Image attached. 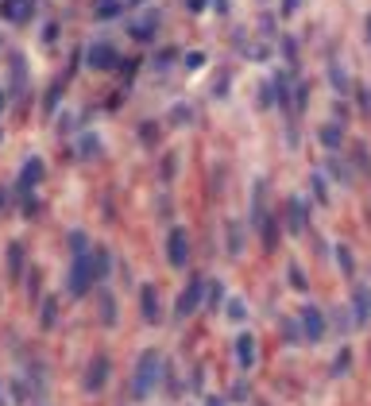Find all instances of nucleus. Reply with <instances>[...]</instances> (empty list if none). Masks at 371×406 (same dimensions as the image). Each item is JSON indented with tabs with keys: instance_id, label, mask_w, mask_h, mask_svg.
<instances>
[{
	"instance_id": "1",
	"label": "nucleus",
	"mask_w": 371,
	"mask_h": 406,
	"mask_svg": "<svg viewBox=\"0 0 371 406\" xmlns=\"http://www.w3.org/2000/svg\"><path fill=\"white\" fill-rule=\"evenodd\" d=\"M159 379H163V352L159 348H143L139 360H136V371H131V399H147V395H155Z\"/></svg>"
},
{
	"instance_id": "2",
	"label": "nucleus",
	"mask_w": 371,
	"mask_h": 406,
	"mask_svg": "<svg viewBox=\"0 0 371 406\" xmlns=\"http://www.w3.org/2000/svg\"><path fill=\"white\" fill-rule=\"evenodd\" d=\"M89 290H97V275H93V260H89V252L70 255V275H66V294H70V298H86Z\"/></svg>"
},
{
	"instance_id": "3",
	"label": "nucleus",
	"mask_w": 371,
	"mask_h": 406,
	"mask_svg": "<svg viewBox=\"0 0 371 406\" xmlns=\"http://www.w3.org/2000/svg\"><path fill=\"white\" fill-rule=\"evenodd\" d=\"M109 376H112V360H109L105 352H97L93 360L86 364V376H81V387H86V395H101L105 383H109Z\"/></svg>"
},
{
	"instance_id": "4",
	"label": "nucleus",
	"mask_w": 371,
	"mask_h": 406,
	"mask_svg": "<svg viewBox=\"0 0 371 406\" xmlns=\"http://www.w3.org/2000/svg\"><path fill=\"white\" fill-rule=\"evenodd\" d=\"M205 286H209V283H205L201 275H189L186 290H182V294H178V302H175V318H178V321H186L189 313H194L197 306H201V298H205Z\"/></svg>"
},
{
	"instance_id": "5",
	"label": "nucleus",
	"mask_w": 371,
	"mask_h": 406,
	"mask_svg": "<svg viewBox=\"0 0 371 406\" xmlns=\"http://www.w3.org/2000/svg\"><path fill=\"white\" fill-rule=\"evenodd\" d=\"M86 66L93 74H109L120 66V51L112 43H93V47H86Z\"/></svg>"
},
{
	"instance_id": "6",
	"label": "nucleus",
	"mask_w": 371,
	"mask_h": 406,
	"mask_svg": "<svg viewBox=\"0 0 371 406\" xmlns=\"http://www.w3.org/2000/svg\"><path fill=\"white\" fill-rule=\"evenodd\" d=\"M167 263L175 271H186V263H189V232L178 225L167 232Z\"/></svg>"
},
{
	"instance_id": "7",
	"label": "nucleus",
	"mask_w": 371,
	"mask_h": 406,
	"mask_svg": "<svg viewBox=\"0 0 371 406\" xmlns=\"http://www.w3.org/2000/svg\"><path fill=\"white\" fill-rule=\"evenodd\" d=\"M306 228H310V205L302 202L298 194H290L286 197V232H290V236H302Z\"/></svg>"
},
{
	"instance_id": "8",
	"label": "nucleus",
	"mask_w": 371,
	"mask_h": 406,
	"mask_svg": "<svg viewBox=\"0 0 371 406\" xmlns=\"http://www.w3.org/2000/svg\"><path fill=\"white\" fill-rule=\"evenodd\" d=\"M47 178V167H43V159L39 155H31V159H23V167H20V178H16V194H31V190L39 186V182Z\"/></svg>"
},
{
	"instance_id": "9",
	"label": "nucleus",
	"mask_w": 371,
	"mask_h": 406,
	"mask_svg": "<svg viewBox=\"0 0 371 406\" xmlns=\"http://www.w3.org/2000/svg\"><path fill=\"white\" fill-rule=\"evenodd\" d=\"M139 318H143V325H159V321H163L159 290H155V283H139Z\"/></svg>"
},
{
	"instance_id": "10",
	"label": "nucleus",
	"mask_w": 371,
	"mask_h": 406,
	"mask_svg": "<svg viewBox=\"0 0 371 406\" xmlns=\"http://www.w3.org/2000/svg\"><path fill=\"white\" fill-rule=\"evenodd\" d=\"M302 337H306V341H313L317 344L321 337H325V329H329V321H325V313L317 310V306H302Z\"/></svg>"
},
{
	"instance_id": "11",
	"label": "nucleus",
	"mask_w": 371,
	"mask_h": 406,
	"mask_svg": "<svg viewBox=\"0 0 371 406\" xmlns=\"http://www.w3.org/2000/svg\"><path fill=\"white\" fill-rule=\"evenodd\" d=\"M155 31H159V12H147L143 20H128V35L136 43H155Z\"/></svg>"
},
{
	"instance_id": "12",
	"label": "nucleus",
	"mask_w": 371,
	"mask_h": 406,
	"mask_svg": "<svg viewBox=\"0 0 371 406\" xmlns=\"http://www.w3.org/2000/svg\"><path fill=\"white\" fill-rule=\"evenodd\" d=\"M271 86H275V105H278V112L294 116V93H290V74H286V70H278L275 78H271Z\"/></svg>"
},
{
	"instance_id": "13",
	"label": "nucleus",
	"mask_w": 371,
	"mask_h": 406,
	"mask_svg": "<svg viewBox=\"0 0 371 406\" xmlns=\"http://www.w3.org/2000/svg\"><path fill=\"white\" fill-rule=\"evenodd\" d=\"M4 263H8V283H20V279H23V263H28V252H23L20 240H12V244H8Z\"/></svg>"
},
{
	"instance_id": "14",
	"label": "nucleus",
	"mask_w": 371,
	"mask_h": 406,
	"mask_svg": "<svg viewBox=\"0 0 371 406\" xmlns=\"http://www.w3.org/2000/svg\"><path fill=\"white\" fill-rule=\"evenodd\" d=\"M255 360H259V344H255V337L240 333V337H236V364H240L244 371H252Z\"/></svg>"
},
{
	"instance_id": "15",
	"label": "nucleus",
	"mask_w": 371,
	"mask_h": 406,
	"mask_svg": "<svg viewBox=\"0 0 371 406\" xmlns=\"http://www.w3.org/2000/svg\"><path fill=\"white\" fill-rule=\"evenodd\" d=\"M371 321V294L364 286H352V325H367Z\"/></svg>"
},
{
	"instance_id": "16",
	"label": "nucleus",
	"mask_w": 371,
	"mask_h": 406,
	"mask_svg": "<svg viewBox=\"0 0 371 406\" xmlns=\"http://www.w3.org/2000/svg\"><path fill=\"white\" fill-rule=\"evenodd\" d=\"M8 70H12V93L23 97V93H28V62H23L20 51L8 54Z\"/></svg>"
},
{
	"instance_id": "17",
	"label": "nucleus",
	"mask_w": 371,
	"mask_h": 406,
	"mask_svg": "<svg viewBox=\"0 0 371 406\" xmlns=\"http://www.w3.org/2000/svg\"><path fill=\"white\" fill-rule=\"evenodd\" d=\"M271 213H267V182H255V194H252V228L259 232V225L267 221Z\"/></svg>"
},
{
	"instance_id": "18",
	"label": "nucleus",
	"mask_w": 371,
	"mask_h": 406,
	"mask_svg": "<svg viewBox=\"0 0 371 406\" xmlns=\"http://www.w3.org/2000/svg\"><path fill=\"white\" fill-rule=\"evenodd\" d=\"M89 260H93V275H97V286L109 279V271H112V252L105 244H93L89 248Z\"/></svg>"
},
{
	"instance_id": "19",
	"label": "nucleus",
	"mask_w": 371,
	"mask_h": 406,
	"mask_svg": "<svg viewBox=\"0 0 371 406\" xmlns=\"http://www.w3.org/2000/svg\"><path fill=\"white\" fill-rule=\"evenodd\" d=\"M317 139L329 147V151H341V147H344V124H336V120L321 124V128H317Z\"/></svg>"
},
{
	"instance_id": "20",
	"label": "nucleus",
	"mask_w": 371,
	"mask_h": 406,
	"mask_svg": "<svg viewBox=\"0 0 371 406\" xmlns=\"http://www.w3.org/2000/svg\"><path fill=\"white\" fill-rule=\"evenodd\" d=\"M97 306H101V325H117V298H112V290H105V283L97 286Z\"/></svg>"
},
{
	"instance_id": "21",
	"label": "nucleus",
	"mask_w": 371,
	"mask_h": 406,
	"mask_svg": "<svg viewBox=\"0 0 371 406\" xmlns=\"http://www.w3.org/2000/svg\"><path fill=\"white\" fill-rule=\"evenodd\" d=\"M54 325H59V298H43V306H39V329L51 333Z\"/></svg>"
},
{
	"instance_id": "22",
	"label": "nucleus",
	"mask_w": 371,
	"mask_h": 406,
	"mask_svg": "<svg viewBox=\"0 0 371 406\" xmlns=\"http://www.w3.org/2000/svg\"><path fill=\"white\" fill-rule=\"evenodd\" d=\"M66 81H70V78L51 81V89H47V101H43V116H54V112H59V101H62V93H66Z\"/></svg>"
},
{
	"instance_id": "23",
	"label": "nucleus",
	"mask_w": 371,
	"mask_h": 406,
	"mask_svg": "<svg viewBox=\"0 0 371 406\" xmlns=\"http://www.w3.org/2000/svg\"><path fill=\"white\" fill-rule=\"evenodd\" d=\"M225 298H228V290H225L220 279H213V283L205 286V306H209V313H217L220 306H225Z\"/></svg>"
},
{
	"instance_id": "24",
	"label": "nucleus",
	"mask_w": 371,
	"mask_h": 406,
	"mask_svg": "<svg viewBox=\"0 0 371 406\" xmlns=\"http://www.w3.org/2000/svg\"><path fill=\"white\" fill-rule=\"evenodd\" d=\"M240 252H244V225L240 221H228V255L240 260Z\"/></svg>"
},
{
	"instance_id": "25",
	"label": "nucleus",
	"mask_w": 371,
	"mask_h": 406,
	"mask_svg": "<svg viewBox=\"0 0 371 406\" xmlns=\"http://www.w3.org/2000/svg\"><path fill=\"white\" fill-rule=\"evenodd\" d=\"M78 155H81V159H93V155H101V139H97V132H81Z\"/></svg>"
},
{
	"instance_id": "26",
	"label": "nucleus",
	"mask_w": 371,
	"mask_h": 406,
	"mask_svg": "<svg viewBox=\"0 0 371 406\" xmlns=\"http://www.w3.org/2000/svg\"><path fill=\"white\" fill-rule=\"evenodd\" d=\"M128 8H124V0H105V4L93 8V20H117V16H124Z\"/></svg>"
},
{
	"instance_id": "27",
	"label": "nucleus",
	"mask_w": 371,
	"mask_h": 406,
	"mask_svg": "<svg viewBox=\"0 0 371 406\" xmlns=\"http://www.w3.org/2000/svg\"><path fill=\"white\" fill-rule=\"evenodd\" d=\"M329 81H333L336 93H348V89H352V81H348V74H344L341 62H329Z\"/></svg>"
},
{
	"instance_id": "28",
	"label": "nucleus",
	"mask_w": 371,
	"mask_h": 406,
	"mask_svg": "<svg viewBox=\"0 0 371 406\" xmlns=\"http://www.w3.org/2000/svg\"><path fill=\"white\" fill-rule=\"evenodd\" d=\"M333 255H336V267H341L344 275H348V279L356 275V263H352V248H348V244H336Z\"/></svg>"
},
{
	"instance_id": "29",
	"label": "nucleus",
	"mask_w": 371,
	"mask_h": 406,
	"mask_svg": "<svg viewBox=\"0 0 371 406\" xmlns=\"http://www.w3.org/2000/svg\"><path fill=\"white\" fill-rule=\"evenodd\" d=\"M310 186H313V202H317V205H329V186H325V174H321V170H313V174H310Z\"/></svg>"
},
{
	"instance_id": "30",
	"label": "nucleus",
	"mask_w": 371,
	"mask_h": 406,
	"mask_svg": "<svg viewBox=\"0 0 371 406\" xmlns=\"http://www.w3.org/2000/svg\"><path fill=\"white\" fill-rule=\"evenodd\" d=\"M286 283H290V290H298V294H306V290H310V283H306V275H302L298 263H286Z\"/></svg>"
},
{
	"instance_id": "31",
	"label": "nucleus",
	"mask_w": 371,
	"mask_h": 406,
	"mask_svg": "<svg viewBox=\"0 0 371 406\" xmlns=\"http://www.w3.org/2000/svg\"><path fill=\"white\" fill-rule=\"evenodd\" d=\"M325 170L333 174L336 182H344V186H352V170H348V163H344V159H329V163H325Z\"/></svg>"
},
{
	"instance_id": "32",
	"label": "nucleus",
	"mask_w": 371,
	"mask_h": 406,
	"mask_svg": "<svg viewBox=\"0 0 371 406\" xmlns=\"http://www.w3.org/2000/svg\"><path fill=\"white\" fill-rule=\"evenodd\" d=\"M66 244H70V255H81V252H89V248H93V244H89V236H86L81 228H73L70 236H66Z\"/></svg>"
},
{
	"instance_id": "33",
	"label": "nucleus",
	"mask_w": 371,
	"mask_h": 406,
	"mask_svg": "<svg viewBox=\"0 0 371 406\" xmlns=\"http://www.w3.org/2000/svg\"><path fill=\"white\" fill-rule=\"evenodd\" d=\"M225 313H228V321H236V325H240V321H247V306L240 302V298H232V302L225 306Z\"/></svg>"
},
{
	"instance_id": "34",
	"label": "nucleus",
	"mask_w": 371,
	"mask_h": 406,
	"mask_svg": "<svg viewBox=\"0 0 371 406\" xmlns=\"http://www.w3.org/2000/svg\"><path fill=\"white\" fill-rule=\"evenodd\" d=\"M348 368H352V348H341V352H336V360H333V376H344Z\"/></svg>"
},
{
	"instance_id": "35",
	"label": "nucleus",
	"mask_w": 371,
	"mask_h": 406,
	"mask_svg": "<svg viewBox=\"0 0 371 406\" xmlns=\"http://www.w3.org/2000/svg\"><path fill=\"white\" fill-rule=\"evenodd\" d=\"M306 101H310V86H306V81H298V86H294V112L306 109Z\"/></svg>"
},
{
	"instance_id": "36",
	"label": "nucleus",
	"mask_w": 371,
	"mask_h": 406,
	"mask_svg": "<svg viewBox=\"0 0 371 406\" xmlns=\"http://www.w3.org/2000/svg\"><path fill=\"white\" fill-rule=\"evenodd\" d=\"M170 120H175V124H189V120H194V109H189V105H175V109H170Z\"/></svg>"
},
{
	"instance_id": "37",
	"label": "nucleus",
	"mask_w": 371,
	"mask_h": 406,
	"mask_svg": "<svg viewBox=\"0 0 371 406\" xmlns=\"http://www.w3.org/2000/svg\"><path fill=\"white\" fill-rule=\"evenodd\" d=\"M139 139H143V144H147V147H151V144H155V139H159V128H155V124H151V120H147V124H139Z\"/></svg>"
},
{
	"instance_id": "38",
	"label": "nucleus",
	"mask_w": 371,
	"mask_h": 406,
	"mask_svg": "<svg viewBox=\"0 0 371 406\" xmlns=\"http://www.w3.org/2000/svg\"><path fill=\"white\" fill-rule=\"evenodd\" d=\"M20 202H23V213H28V217H35V213H39V197H35V190H31V194H20Z\"/></svg>"
},
{
	"instance_id": "39",
	"label": "nucleus",
	"mask_w": 371,
	"mask_h": 406,
	"mask_svg": "<svg viewBox=\"0 0 371 406\" xmlns=\"http://www.w3.org/2000/svg\"><path fill=\"white\" fill-rule=\"evenodd\" d=\"M28 298L39 302V267H31V275H28Z\"/></svg>"
},
{
	"instance_id": "40",
	"label": "nucleus",
	"mask_w": 371,
	"mask_h": 406,
	"mask_svg": "<svg viewBox=\"0 0 371 406\" xmlns=\"http://www.w3.org/2000/svg\"><path fill=\"white\" fill-rule=\"evenodd\" d=\"M175 167H178V155H167V159H163V178H175Z\"/></svg>"
},
{
	"instance_id": "41",
	"label": "nucleus",
	"mask_w": 371,
	"mask_h": 406,
	"mask_svg": "<svg viewBox=\"0 0 371 406\" xmlns=\"http://www.w3.org/2000/svg\"><path fill=\"white\" fill-rule=\"evenodd\" d=\"M170 62H175V51L167 47V51H159V58H155V70H167Z\"/></svg>"
},
{
	"instance_id": "42",
	"label": "nucleus",
	"mask_w": 371,
	"mask_h": 406,
	"mask_svg": "<svg viewBox=\"0 0 371 406\" xmlns=\"http://www.w3.org/2000/svg\"><path fill=\"white\" fill-rule=\"evenodd\" d=\"M197 66H205V54L201 51H189L186 54V70H197Z\"/></svg>"
},
{
	"instance_id": "43",
	"label": "nucleus",
	"mask_w": 371,
	"mask_h": 406,
	"mask_svg": "<svg viewBox=\"0 0 371 406\" xmlns=\"http://www.w3.org/2000/svg\"><path fill=\"white\" fill-rule=\"evenodd\" d=\"M302 8V0H283V4H278V16H294Z\"/></svg>"
},
{
	"instance_id": "44",
	"label": "nucleus",
	"mask_w": 371,
	"mask_h": 406,
	"mask_svg": "<svg viewBox=\"0 0 371 406\" xmlns=\"http://www.w3.org/2000/svg\"><path fill=\"white\" fill-rule=\"evenodd\" d=\"M283 54H286V62H294V58H298V47H294V39H290V35L283 39Z\"/></svg>"
},
{
	"instance_id": "45",
	"label": "nucleus",
	"mask_w": 371,
	"mask_h": 406,
	"mask_svg": "<svg viewBox=\"0 0 371 406\" xmlns=\"http://www.w3.org/2000/svg\"><path fill=\"white\" fill-rule=\"evenodd\" d=\"M283 333H286V341H290V344L298 341V329H294V321H290V318H283Z\"/></svg>"
},
{
	"instance_id": "46",
	"label": "nucleus",
	"mask_w": 371,
	"mask_h": 406,
	"mask_svg": "<svg viewBox=\"0 0 371 406\" xmlns=\"http://www.w3.org/2000/svg\"><path fill=\"white\" fill-rule=\"evenodd\" d=\"M136 66H139L136 58H128V62H124V86H128V81L136 78Z\"/></svg>"
},
{
	"instance_id": "47",
	"label": "nucleus",
	"mask_w": 371,
	"mask_h": 406,
	"mask_svg": "<svg viewBox=\"0 0 371 406\" xmlns=\"http://www.w3.org/2000/svg\"><path fill=\"white\" fill-rule=\"evenodd\" d=\"M356 167H360V170H371V159H367L364 147H356Z\"/></svg>"
},
{
	"instance_id": "48",
	"label": "nucleus",
	"mask_w": 371,
	"mask_h": 406,
	"mask_svg": "<svg viewBox=\"0 0 371 406\" xmlns=\"http://www.w3.org/2000/svg\"><path fill=\"white\" fill-rule=\"evenodd\" d=\"M356 97H360V109H364V112H371V93H367V89H364V86H360V89H356Z\"/></svg>"
},
{
	"instance_id": "49",
	"label": "nucleus",
	"mask_w": 371,
	"mask_h": 406,
	"mask_svg": "<svg viewBox=\"0 0 371 406\" xmlns=\"http://www.w3.org/2000/svg\"><path fill=\"white\" fill-rule=\"evenodd\" d=\"M54 39H59V23H47V28H43V43H54Z\"/></svg>"
},
{
	"instance_id": "50",
	"label": "nucleus",
	"mask_w": 371,
	"mask_h": 406,
	"mask_svg": "<svg viewBox=\"0 0 371 406\" xmlns=\"http://www.w3.org/2000/svg\"><path fill=\"white\" fill-rule=\"evenodd\" d=\"M0 406H12V399H8V379L0 376Z\"/></svg>"
},
{
	"instance_id": "51",
	"label": "nucleus",
	"mask_w": 371,
	"mask_h": 406,
	"mask_svg": "<svg viewBox=\"0 0 371 406\" xmlns=\"http://www.w3.org/2000/svg\"><path fill=\"white\" fill-rule=\"evenodd\" d=\"M8 202H12V194H8V190H0V213L8 209Z\"/></svg>"
},
{
	"instance_id": "52",
	"label": "nucleus",
	"mask_w": 371,
	"mask_h": 406,
	"mask_svg": "<svg viewBox=\"0 0 371 406\" xmlns=\"http://www.w3.org/2000/svg\"><path fill=\"white\" fill-rule=\"evenodd\" d=\"M205 406H228V402L220 399V395H209V399H205Z\"/></svg>"
},
{
	"instance_id": "53",
	"label": "nucleus",
	"mask_w": 371,
	"mask_h": 406,
	"mask_svg": "<svg viewBox=\"0 0 371 406\" xmlns=\"http://www.w3.org/2000/svg\"><path fill=\"white\" fill-rule=\"evenodd\" d=\"M205 8V0H189V12H201Z\"/></svg>"
},
{
	"instance_id": "54",
	"label": "nucleus",
	"mask_w": 371,
	"mask_h": 406,
	"mask_svg": "<svg viewBox=\"0 0 371 406\" xmlns=\"http://www.w3.org/2000/svg\"><path fill=\"white\" fill-rule=\"evenodd\" d=\"M4 105H8V93H4V89H0V112H4Z\"/></svg>"
},
{
	"instance_id": "55",
	"label": "nucleus",
	"mask_w": 371,
	"mask_h": 406,
	"mask_svg": "<svg viewBox=\"0 0 371 406\" xmlns=\"http://www.w3.org/2000/svg\"><path fill=\"white\" fill-rule=\"evenodd\" d=\"M136 4H143V0H124V8H136Z\"/></svg>"
},
{
	"instance_id": "56",
	"label": "nucleus",
	"mask_w": 371,
	"mask_h": 406,
	"mask_svg": "<svg viewBox=\"0 0 371 406\" xmlns=\"http://www.w3.org/2000/svg\"><path fill=\"white\" fill-rule=\"evenodd\" d=\"M364 31H367V43H371V16H367V23H364Z\"/></svg>"
},
{
	"instance_id": "57",
	"label": "nucleus",
	"mask_w": 371,
	"mask_h": 406,
	"mask_svg": "<svg viewBox=\"0 0 371 406\" xmlns=\"http://www.w3.org/2000/svg\"><path fill=\"white\" fill-rule=\"evenodd\" d=\"M0 144H4V128H0Z\"/></svg>"
},
{
	"instance_id": "58",
	"label": "nucleus",
	"mask_w": 371,
	"mask_h": 406,
	"mask_svg": "<svg viewBox=\"0 0 371 406\" xmlns=\"http://www.w3.org/2000/svg\"><path fill=\"white\" fill-rule=\"evenodd\" d=\"M93 4H105V0H93Z\"/></svg>"
}]
</instances>
